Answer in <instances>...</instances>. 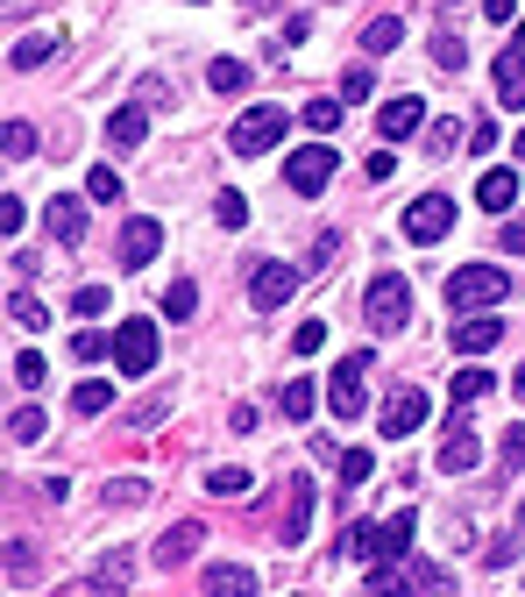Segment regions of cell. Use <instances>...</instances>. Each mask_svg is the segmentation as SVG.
<instances>
[{"label":"cell","mask_w":525,"mask_h":597,"mask_svg":"<svg viewBox=\"0 0 525 597\" xmlns=\"http://www.w3.org/2000/svg\"><path fill=\"white\" fill-rule=\"evenodd\" d=\"M8 576H14V584L36 576V548H28V541H8Z\"/></svg>","instance_id":"obj_39"},{"label":"cell","mask_w":525,"mask_h":597,"mask_svg":"<svg viewBox=\"0 0 525 597\" xmlns=\"http://www.w3.org/2000/svg\"><path fill=\"white\" fill-rule=\"evenodd\" d=\"M214 214H220V228H242V221H249V200H242V192H220Z\"/></svg>","instance_id":"obj_45"},{"label":"cell","mask_w":525,"mask_h":597,"mask_svg":"<svg viewBox=\"0 0 525 597\" xmlns=\"http://www.w3.org/2000/svg\"><path fill=\"white\" fill-rule=\"evenodd\" d=\"M512 298V278L498 271V263H461V271H447V306L455 313H490Z\"/></svg>","instance_id":"obj_2"},{"label":"cell","mask_w":525,"mask_h":597,"mask_svg":"<svg viewBox=\"0 0 525 597\" xmlns=\"http://www.w3.org/2000/svg\"><path fill=\"white\" fill-rule=\"evenodd\" d=\"M412 590H419V597H447L455 584H447V570H441V562H412Z\"/></svg>","instance_id":"obj_32"},{"label":"cell","mask_w":525,"mask_h":597,"mask_svg":"<svg viewBox=\"0 0 525 597\" xmlns=\"http://www.w3.org/2000/svg\"><path fill=\"white\" fill-rule=\"evenodd\" d=\"M426 413H433V398L412 392V384H398V392L377 406V427H384L391 441H404V435H419V427H426Z\"/></svg>","instance_id":"obj_8"},{"label":"cell","mask_w":525,"mask_h":597,"mask_svg":"<svg viewBox=\"0 0 525 597\" xmlns=\"http://www.w3.org/2000/svg\"><path fill=\"white\" fill-rule=\"evenodd\" d=\"M157 249H163V221H149V214H135L122 221V271H142V263H157Z\"/></svg>","instance_id":"obj_12"},{"label":"cell","mask_w":525,"mask_h":597,"mask_svg":"<svg viewBox=\"0 0 525 597\" xmlns=\"http://www.w3.org/2000/svg\"><path fill=\"white\" fill-rule=\"evenodd\" d=\"M483 14H490V22H512V14H518V0H483Z\"/></svg>","instance_id":"obj_53"},{"label":"cell","mask_w":525,"mask_h":597,"mask_svg":"<svg viewBox=\"0 0 525 597\" xmlns=\"http://www.w3.org/2000/svg\"><path fill=\"white\" fill-rule=\"evenodd\" d=\"M504 249H512V257H525V221H504Z\"/></svg>","instance_id":"obj_52"},{"label":"cell","mask_w":525,"mask_h":597,"mask_svg":"<svg viewBox=\"0 0 525 597\" xmlns=\"http://www.w3.org/2000/svg\"><path fill=\"white\" fill-rule=\"evenodd\" d=\"M85 200H122V171H114V164H100V171L85 178Z\"/></svg>","instance_id":"obj_37"},{"label":"cell","mask_w":525,"mask_h":597,"mask_svg":"<svg viewBox=\"0 0 525 597\" xmlns=\"http://www.w3.org/2000/svg\"><path fill=\"white\" fill-rule=\"evenodd\" d=\"M455 143H461V122H455V114L426 128V149H433V157H447V149H455Z\"/></svg>","instance_id":"obj_41"},{"label":"cell","mask_w":525,"mask_h":597,"mask_svg":"<svg viewBox=\"0 0 525 597\" xmlns=\"http://www.w3.org/2000/svg\"><path fill=\"white\" fill-rule=\"evenodd\" d=\"M206 597H256V570H242V562H214V570H206Z\"/></svg>","instance_id":"obj_17"},{"label":"cell","mask_w":525,"mask_h":597,"mask_svg":"<svg viewBox=\"0 0 525 597\" xmlns=\"http://www.w3.org/2000/svg\"><path fill=\"white\" fill-rule=\"evenodd\" d=\"M341 484H369V470H377V455H369V448H341Z\"/></svg>","instance_id":"obj_33"},{"label":"cell","mask_w":525,"mask_h":597,"mask_svg":"<svg viewBox=\"0 0 525 597\" xmlns=\"http://www.w3.org/2000/svg\"><path fill=\"white\" fill-rule=\"evenodd\" d=\"M163 413H171V398H142V406H135V413H128V420H135V427H157V420H163Z\"/></svg>","instance_id":"obj_49"},{"label":"cell","mask_w":525,"mask_h":597,"mask_svg":"<svg viewBox=\"0 0 525 597\" xmlns=\"http://www.w3.org/2000/svg\"><path fill=\"white\" fill-rule=\"evenodd\" d=\"M512 50H518V57H525V22H518V43H512Z\"/></svg>","instance_id":"obj_55"},{"label":"cell","mask_w":525,"mask_h":597,"mask_svg":"<svg viewBox=\"0 0 525 597\" xmlns=\"http://www.w3.org/2000/svg\"><path fill=\"white\" fill-rule=\"evenodd\" d=\"M447 392H455V413H461V406H476V398H490V370H476V363H469V370H455V384H447Z\"/></svg>","instance_id":"obj_27"},{"label":"cell","mask_w":525,"mask_h":597,"mask_svg":"<svg viewBox=\"0 0 525 597\" xmlns=\"http://www.w3.org/2000/svg\"><path fill=\"white\" fill-rule=\"evenodd\" d=\"M43 378H50V370H43V356H36V349H22V356H14V384H22V392H36Z\"/></svg>","instance_id":"obj_38"},{"label":"cell","mask_w":525,"mask_h":597,"mask_svg":"<svg viewBox=\"0 0 525 597\" xmlns=\"http://www.w3.org/2000/svg\"><path fill=\"white\" fill-rule=\"evenodd\" d=\"M292 292H298V271H292V263L270 257V263H256V271H249V306H256V313H277Z\"/></svg>","instance_id":"obj_10"},{"label":"cell","mask_w":525,"mask_h":597,"mask_svg":"<svg viewBox=\"0 0 525 597\" xmlns=\"http://www.w3.org/2000/svg\"><path fill=\"white\" fill-rule=\"evenodd\" d=\"M504 462H512V470H525V427H512V435H504Z\"/></svg>","instance_id":"obj_50"},{"label":"cell","mask_w":525,"mask_h":597,"mask_svg":"<svg viewBox=\"0 0 525 597\" xmlns=\"http://www.w3.org/2000/svg\"><path fill=\"white\" fill-rule=\"evenodd\" d=\"M412 533H419V512H412V505H398L384 527L355 519V527L341 533V548H349L355 562H404V555H412Z\"/></svg>","instance_id":"obj_1"},{"label":"cell","mask_w":525,"mask_h":597,"mask_svg":"<svg viewBox=\"0 0 525 597\" xmlns=\"http://www.w3.org/2000/svg\"><path fill=\"white\" fill-rule=\"evenodd\" d=\"M292 349H298V356H320V349H327V327H320V320H306V327L292 335Z\"/></svg>","instance_id":"obj_47"},{"label":"cell","mask_w":525,"mask_h":597,"mask_svg":"<svg viewBox=\"0 0 525 597\" xmlns=\"http://www.w3.org/2000/svg\"><path fill=\"white\" fill-rule=\"evenodd\" d=\"M163 313H171V320H192V313H199V285H192V278H178V285L163 292Z\"/></svg>","instance_id":"obj_30"},{"label":"cell","mask_w":525,"mask_h":597,"mask_svg":"<svg viewBox=\"0 0 525 597\" xmlns=\"http://www.w3.org/2000/svg\"><path fill=\"white\" fill-rule=\"evenodd\" d=\"M284 128H292V114H284V108H249L242 122L228 128V149H235V157H263V149L284 143Z\"/></svg>","instance_id":"obj_4"},{"label":"cell","mask_w":525,"mask_h":597,"mask_svg":"<svg viewBox=\"0 0 525 597\" xmlns=\"http://www.w3.org/2000/svg\"><path fill=\"white\" fill-rule=\"evenodd\" d=\"M398 43H404V22H398V14H377V22H369V29H363V50H369V57H384V50H398Z\"/></svg>","instance_id":"obj_25"},{"label":"cell","mask_w":525,"mask_h":597,"mask_svg":"<svg viewBox=\"0 0 525 597\" xmlns=\"http://www.w3.org/2000/svg\"><path fill=\"white\" fill-rule=\"evenodd\" d=\"M206 491H214V498H249V470H214Z\"/></svg>","instance_id":"obj_36"},{"label":"cell","mask_w":525,"mask_h":597,"mask_svg":"<svg viewBox=\"0 0 525 597\" xmlns=\"http://www.w3.org/2000/svg\"><path fill=\"white\" fill-rule=\"evenodd\" d=\"M298 114H306V128H312V136H334V128H341V114H349V100H306Z\"/></svg>","instance_id":"obj_26"},{"label":"cell","mask_w":525,"mask_h":597,"mask_svg":"<svg viewBox=\"0 0 525 597\" xmlns=\"http://www.w3.org/2000/svg\"><path fill=\"white\" fill-rule=\"evenodd\" d=\"M363 378H369V349H355V356H341V363H334V378H327V406H334V420H355V413L369 406Z\"/></svg>","instance_id":"obj_5"},{"label":"cell","mask_w":525,"mask_h":597,"mask_svg":"<svg viewBox=\"0 0 525 597\" xmlns=\"http://www.w3.org/2000/svg\"><path fill=\"white\" fill-rule=\"evenodd\" d=\"M334 149H327V143H306V149H292V164H284V185H292L298 192V200H320V192H327V178H334Z\"/></svg>","instance_id":"obj_6"},{"label":"cell","mask_w":525,"mask_h":597,"mask_svg":"<svg viewBox=\"0 0 525 597\" xmlns=\"http://www.w3.org/2000/svg\"><path fill=\"white\" fill-rule=\"evenodd\" d=\"M71 356H79V363H100V356H114V341H107V335H93V327H85V335L71 341Z\"/></svg>","instance_id":"obj_46"},{"label":"cell","mask_w":525,"mask_h":597,"mask_svg":"<svg viewBox=\"0 0 525 597\" xmlns=\"http://www.w3.org/2000/svg\"><path fill=\"white\" fill-rule=\"evenodd\" d=\"M433 65H441V71H461V65H469V43H461L455 29H441V36H433Z\"/></svg>","instance_id":"obj_29"},{"label":"cell","mask_w":525,"mask_h":597,"mask_svg":"<svg viewBox=\"0 0 525 597\" xmlns=\"http://www.w3.org/2000/svg\"><path fill=\"white\" fill-rule=\"evenodd\" d=\"M419 128H426V100H419V93H398V100L377 108V136L384 143H412Z\"/></svg>","instance_id":"obj_11"},{"label":"cell","mask_w":525,"mask_h":597,"mask_svg":"<svg viewBox=\"0 0 525 597\" xmlns=\"http://www.w3.org/2000/svg\"><path fill=\"white\" fill-rule=\"evenodd\" d=\"M447 228H455V200H447V192H426V200L404 206V235H412V243H441Z\"/></svg>","instance_id":"obj_9"},{"label":"cell","mask_w":525,"mask_h":597,"mask_svg":"<svg viewBox=\"0 0 525 597\" xmlns=\"http://www.w3.org/2000/svg\"><path fill=\"white\" fill-rule=\"evenodd\" d=\"M306 527H312V484L306 476H292V505H284V541H306Z\"/></svg>","instance_id":"obj_19"},{"label":"cell","mask_w":525,"mask_h":597,"mask_svg":"<svg viewBox=\"0 0 525 597\" xmlns=\"http://www.w3.org/2000/svg\"><path fill=\"white\" fill-rule=\"evenodd\" d=\"M192 8H206V0H192Z\"/></svg>","instance_id":"obj_58"},{"label":"cell","mask_w":525,"mask_h":597,"mask_svg":"<svg viewBox=\"0 0 525 597\" xmlns=\"http://www.w3.org/2000/svg\"><path fill=\"white\" fill-rule=\"evenodd\" d=\"M512 555H518V541H490L483 562H490V570H512Z\"/></svg>","instance_id":"obj_51"},{"label":"cell","mask_w":525,"mask_h":597,"mask_svg":"<svg viewBox=\"0 0 525 597\" xmlns=\"http://www.w3.org/2000/svg\"><path fill=\"white\" fill-rule=\"evenodd\" d=\"M0 149H8V157H36V128H28V122H8Z\"/></svg>","instance_id":"obj_40"},{"label":"cell","mask_w":525,"mask_h":597,"mask_svg":"<svg viewBox=\"0 0 525 597\" xmlns=\"http://www.w3.org/2000/svg\"><path fill=\"white\" fill-rule=\"evenodd\" d=\"M142 498H149L142 476H114V484H107V505H142Z\"/></svg>","instance_id":"obj_44"},{"label":"cell","mask_w":525,"mask_h":597,"mask_svg":"<svg viewBox=\"0 0 525 597\" xmlns=\"http://www.w3.org/2000/svg\"><path fill=\"white\" fill-rule=\"evenodd\" d=\"M363 313H369L377 335H398V327L412 320V285H404L398 271H377V278H369V292H363Z\"/></svg>","instance_id":"obj_3"},{"label":"cell","mask_w":525,"mask_h":597,"mask_svg":"<svg viewBox=\"0 0 525 597\" xmlns=\"http://www.w3.org/2000/svg\"><path fill=\"white\" fill-rule=\"evenodd\" d=\"M8 320H14V327H28V335H36V327L50 320V313H43V306H36V298H28V292H14V298H8Z\"/></svg>","instance_id":"obj_34"},{"label":"cell","mask_w":525,"mask_h":597,"mask_svg":"<svg viewBox=\"0 0 525 597\" xmlns=\"http://www.w3.org/2000/svg\"><path fill=\"white\" fill-rule=\"evenodd\" d=\"M43 228H50L65 249H79L85 243V200H65V192H57V200L43 206Z\"/></svg>","instance_id":"obj_13"},{"label":"cell","mask_w":525,"mask_h":597,"mask_svg":"<svg viewBox=\"0 0 525 597\" xmlns=\"http://www.w3.org/2000/svg\"><path fill=\"white\" fill-rule=\"evenodd\" d=\"M312 406H320V384H312V378H284V392H277L284 420H312Z\"/></svg>","instance_id":"obj_18"},{"label":"cell","mask_w":525,"mask_h":597,"mask_svg":"<svg viewBox=\"0 0 525 597\" xmlns=\"http://www.w3.org/2000/svg\"><path fill=\"white\" fill-rule=\"evenodd\" d=\"M142 136H149V108H142V100H128V108L107 114V143H114V149H135Z\"/></svg>","instance_id":"obj_16"},{"label":"cell","mask_w":525,"mask_h":597,"mask_svg":"<svg viewBox=\"0 0 525 597\" xmlns=\"http://www.w3.org/2000/svg\"><path fill=\"white\" fill-rule=\"evenodd\" d=\"M8 435L22 441V448H28V441H43V413H36V406H22V413L8 420Z\"/></svg>","instance_id":"obj_43"},{"label":"cell","mask_w":525,"mask_h":597,"mask_svg":"<svg viewBox=\"0 0 525 597\" xmlns=\"http://www.w3.org/2000/svg\"><path fill=\"white\" fill-rule=\"evenodd\" d=\"M369 93H377V71H369V65H349V79H341V100L355 108V100H369Z\"/></svg>","instance_id":"obj_35"},{"label":"cell","mask_w":525,"mask_h":597,"mask_svg":"<svg viewBox=\"0 0 525 597\" xmlns=\"http://www.w3.org/2000/svg\"><path fill=\"white\" fill-rule=\"evenodd\" d=\"M518 157H525V128H518Z\"/></svg>","instance_id":"obj_57"},{"label":"cell","mask_w":525,"mask_h":597,"mask_svg":"<svg viewBox=\"0 0 525 597\" xmlns=\"http://www.w3.org/2000/svg\"><path fill=\"white\" fill-rule=\"evenodd\" d=\"M504 341V320H490V313H461L455 320V349L461 356H490Z\"/></svg>","instance_id":"obj_14"},{"label":"cell","mask_w":525,"mask_h":597,"mask_svg":"<svg viewBox=\"0 0 525 597\" xmlns=\"http://www.w3.org/2000/svg\"><path fill=\"white\" fill-rule=\"evenodd\" d=\"M206 86H214V93H249V65L242 57H214V65H206Z\"/></svg>","instance_id":"obj_23"},{"label":"cell","mask_w":525,"mask_h":597,"mask_svg":"<svg viewBox=\"0 0 525 597\" xmlns=\"http://www.w3.org/2000/svg\"><path fill=\"white\" fill-rule=\"evenodd\" d=\"M498 100H504V108H525V57L518 50L498 57Z\"/></svg>","instance_id":"obj_22"},{"label":"cell","mask_w":525,"mask_h":597,"mask_svg":"<svg viewBox=\"0 0 525 597\" xmlns=\"http://www.w3.org/2000/svg\"><path fill=\"white\" fill-rule=\"evenodd\" d=\"M71 406H79V413H107L114 406V384L107 378H85L79 392H71Z\"/></svg>","instance_id":"obj_31"},{"label":"cell","mask_w":525,"mask_h":597,"mask_svg":"<svg viewBox=\"0 0 525 597\" xmlns=\"http://www.w3.org/2000/svg\"><path fill=\"white\" fill-rule=\"evenodd\" d=\"M114 363H122V378H149V370H157V320H122Z\"/></svg>","instance_id":"obj_7"},{"label":"cell","mask_w":525,"mask_h":597,"mask_svg":"<svg viewBox=\"0 0 525 597\" xmlns=\"http://www.w3.org/2000/svg\"><path fill=\"white\" fill-rule=\"evenodd\" d=\"M199 541H206V527H199V519H178V527L157 541V562H163V570H178V562H192V555H199Z\"/></svg>","instance_id":"obj_15"},{"label":"cell","mask_w":525,"mask_h":597,"mask_svg":"<svg viewBox=\"0 0 525 597\" xmlns=\"http://www.w3.org/2000/svg\"><path fill=\"white\" fill-rule=\"evenodd\" d=\"M242 8H249V14H263V8H277V0H242Z\"/></svg>","instance_id":"obj_54"},{"label":"cell","mask_w":525,"mask_h":597,"mask_svg":"<svg viewBox=\"0 0 525 597\" xmlns=\"http://www.w3.org/2000/svg\"><path fill=\"white\" fill-rule=\"evenodd\" d=\"M512 200H518V171H483V178H476V206H490V214H504Z\"/></svg>","instance_id":"obj_20"},{"label":"cell","mask_w":525,"mask_h":597,"mask_svg":"<svg viewBox=\"0 0 525 597\" xmlns=\"http://www.w3.org/2000/svg\"><path fill=\"white\" fill-rule=\"evenodd\" d=\"M518 398H525V363H518Z\"/></svg>","instance_id":"obj_56"},{"label":"cell","mask_w":525,"mask_h":597,"mask_svg":"<svg viewBox=\"0 0 525 597\" xmlns=\"http://www.w3.org/2000/svg\"><path fill=\"white\" fill-rule=\"evenodd\" d=\"M50 57H57V36H22V43L8 50V65H14V71H36V65H50Z\"/></svg>","instance_id":"obj_24"},{"label":"cell","mask_w":525,"mask_h":597,"mask_svg":"<svg viewBox=\"0 0 525 597\" xmlns=\"http://www.w3.org/2000/svg\"><path fill=\"white\" fill-rule=\"evenodd\" d=\"M476 455H483V448H476V435L455 420V435H447V448H441V470H447V476H461V470H476Z\"/></svg>","instance_id":"obj_21"},{"label":"cell","mask_w":525,"mask_h":597,"mask_svg":"<svg viewBox=\"0 0 525 597\" xmlns=\"http://www.w3.org/2000/svg\"><path fill=\"white\" fill-rule=\"evenodd\" d=\"M22 221H28V206L8 192V200H0V235H22Z\"/></svg>","instance_id":"obj_48"},{"label":"cell","mask_w":525,"mask_h":597,"mask_svg":"<svg viewBox=\"0 0 525 597\" xmlns=\"http://www.w3.org/2000/svg\"><path fill=\"white\" fill-rule=\"evenodd\" d=\"M107 285H79V292H71V313H85V320H93V313H107Z\"/></svg>","instance_id":"obj_42"},{"label":"cell","mask_w":525,"mask_h":597,"mask_svg":"<svg viewBox=\"0 0 525 597\" xmlns=\"http://www.w3.org/2000/svg\"><path fill=\"white\" fill-rule=\"evenodd\" d=\"M128 584H135V562H128V555H100L93 590H128Z\"/></svg>","instance_id":"obj_28"}]
</instances>
